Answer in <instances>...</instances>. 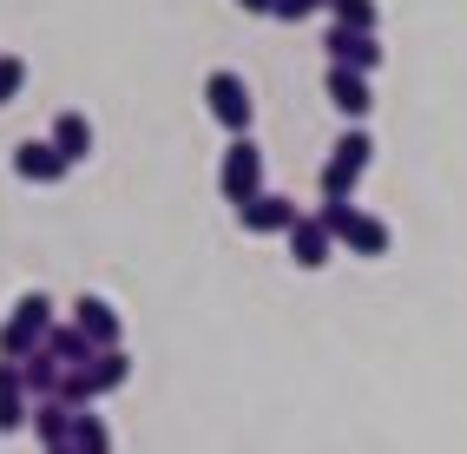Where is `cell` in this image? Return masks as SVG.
<instances>
[{
	"label": "cell",
	"mask_w": 467,
	"mask_h": 454,
	"mask_svg": "<svg viewBox=\"0 0 467 454\" xmlns=\"http://www.w3.org/2000/svg\"><path fill=\"white\" fill-rule=\"evenodd\" d=\"M317 224L329 231V244H342L349 257H389V244H395V231L376 218V211H362L356 198H323Z\"/></svg>",
	"instance_id": "obj_1"
},
{
	"label": "cell",
	"mask_w": 467,
	"mask_h": 454,
	"mask_svg": "<svg viewBox=\"0 0 467 454\" xmlns=\"http://www.w3.org/2000/svg\"><path fill=\"white\" fill-rule=\"evenodd\" d=\"M204 112L224 126L231 139H244L251 132V119H257V99H251V86H244V73H231V67H217V73H204Z\"/></svg>",
	"instance_id": "obj_2"
},
{
	"label": "cell",
	"mask_w": 467,
	"mask_h": 454,
	"mask_svg": "<svg viewBox=\"0 0 467 454\" xmlns=\"http://www.w3.org/2000/svg\"><path fill=\"white\" fill-rule=\"evenodd\" d=\"M217 191H224L231 204H244V198H257V191H264V145H257L251 132L224 145V165H217Z\"/></svg>",
	"instance_id": "obj_3"
},
{
	"label": "cell",
	"mask_w": 467,
	"mask_h": 454,
	"mask_svg": "<svg viewBox=\"0 0 467 454\" xmlns=\"http://www.w3.org/2000/svg\"><path fill=\"white\" fill-rule=\"evenodd\" d=\"M237 224L251 231V237H284V231L296 224V198H284V191H257V198L237 204Z\"/></svg>",
	"instance_id": "obj_4"
},
{
	"label": "cell",
	"mask_w": 467,
	"mask_h": 454,
	"mask_svg": "<svg viewBox=\"0 0 467 454\" xmlns=\"http://www.w3.org/2000/svg\"><path fill=\"white\" fill-rule=\"evenodd\" d=\"M323 46H329V67H349V73H376L382 67V40L356 34V26H329Z\"/></svg>",
	"instance_id": "obj_5"
},
{
	"label": "cell",
	"mask_w": 467,
	"mask_h": 454,
	"mask_svg": "<svg viewBox=\"0 0 467 454\" xmlns=\"http://www.w3.org/2000/svg\"><path fill=\"white\" fill-rule=\"evenodd\" d=\"M323 93H329V106L349 119V126H362L368 106H376V93H368V73H349V67H329V73H323Z\"/></svg>",
	"instance_id": "obj_6"
},
{
	"label": "cell",
	"mask_w": 467,
	"mask_h": 454,
	"mask_svg": "<svg viewBox=\"0 0 467 454\" xmlns=\"http://www.w3.org/2000/svg\"><path fill=\"white\" fill-rule=\"evenodd\" d=\"M73 329L92 343V349H119V336H126V323H119V310L106 296H79L73 303Z\"/></svg>",
	"instance_id": "obj_7"
},
{
	"label": "cell",
	"mask_w": 467,
	"mask_h": 454,
	"mask_svg": "<svg viewBox=\"0 0 467 454\" xmlns=\"http://www.w3.org/2000/svg\"><path fill=\"white\" fill-rule=\"evenodd\" d=\"M73 165L59 159V151L47 145V139H26V145H14V178H26V185H59Z\"/></svg>",
	"instance_id": "obj_8"
},
{
	"label": "cell",
	"mask_w": 467,
	"mask_h": 454,
	"mask_svg": "<svg viewBox=\"0 0 467 454\" xmlns=\"http://www.w3.org/2000/svg\"><path fill=\"white\" fill-rule=\"evenodd\" d=\"M284 237H290V257H296L303 270H323V263H329V251H336V244H329V231H323L317 218H303V211H296V224H290Z\"/></svg>",
	"instance_id": "obj_9"
},
{
	"label": "cell",
	"mask_w": 467,
	"mask_h": 454,
	"mask_svg": "<svg viewBox=\"0 0 467 454\" xmlns=\"http://www.w3.org/2000/svg\"><path fill=\"white\" fill-rule=\"evenodd\" d=\"M26 415H34V402L20 388V362H0V435H20Z\"/></svg>",
	"instance_id": "obj_10"
},
{
	"label": "cell",
	"mask_w": 467,
	"mask_h": 454,
	"mask_svg": "<svg viewBox=\"0 0 467 454\" xmlns=\"http://www.w3.org/2000/svg\"><path fill=\"white\" fill-rule=\"evenodd\" d=\"M47 145H53L67 165H79L86 151H92V119H86V112H59V119H53V132H47Z\"/></svg>",
	"instance_id": "obj_11"
},
{
	"label": "cell",
	"mask_w": 467,
	"mask_h": 454,
	"mask_svg": "<svg viewBox=\"0 0 467 454\" xmlns=\"http://www.w3.org/2000/svg\"><path fill=\"white\" fill-rule=\"evenodd\" d=\"M40 349H47V356L59 362V369H86V362H92V356H99V349H92V343L79 336V329H73V323H53V329H47V336H40Z\"/></svg>",
	"instance_id": "obj_12"
},
{
	"label": "cell",
	"mask_w": 467,
	"mask_h": 454,
	"mask_svg": "<svg viewBox=\"0 0 467 454\" xmlns=\"http://www.w3.org/2000/svg\"><path fill=\"white\" fill-rule=\"evenodd\" d=\"M86 382H92V402L112 396V388H126L132 382V356L126 349H99V356L86 362Z\"/></svg>",
	"instance_id": "obj_13"
},
{
	"label": "cell",
	"mask_w": 467,
	"mask_h": 454,
	"mask_svg": "<svg viewBox=\"0 0 467 454\" xmlns=\"http://www.w3.org/2000/svg\"><path fill=\"white\" fill-rule=\"evenodd\" d=\"M73 415H79V408H67V402H53V396H47V402H34V415H26V428L40 435V448H59V441L73 435Z\"/></svg>",
	"instance_id": "obj_14"
},
{
	"label": "cell",
	"mask_w": 467,
	"mask_h": 454,
	"mask_svg": "<svg viewBox=\"0 0 467 454\" xmlns=\"http://www.w3.org/2000/svg\"><path fill=\"white\" fill-rule=\"evenodd\" d=\"M20 388H26V402H47L53 388H59V362L47 349H34V356L20 362Z\"/></svg>",
	"instance_id": "obj_15"
},
{
	"label": "cell",
	"mask_w": 467,
	"mask_h": 454,
	"mask_svg": "<svg viewBox=\"0 0 467 454\" xmlns=\"http://www.w3.org/2000/svg\"><path fill=\"white\" fill-rule=\"evenodd\" d=\"M67 448H73V454H112V428H106V421L92 415V408H79V415H73Z\"/></svg>",
	"instance_id": "obj_16"
},
{
	"label": "cell",
	"mask_w": 467,
	"mask_h": 454,
	"mask_svg": "<svg viewBox=\"0 0 467 454\" xmlns=\"http://www.w3.org/2000/svg\"><path fill=\"white\" fill-rule=\"evenodd\" d=\"M329 159L349 165V171H368V159H376V139H368V126H349V132L329 145Z\"/></svg>",
	"instance_id": "obj_17"
},
{
	"label": "cell",
	"mask_w": 467,
	"mask_h": 454,
	"mask_svg": "<svg viewBox=\"0 0 467 454\" xmlns=\"http://www.w3.org/2000/svg\"><path fill=\"white\" fill-rule=\"evenodd\" d=\"M14 323L34 329V336H47V329H53V296H47V290H26V296L14 303Z\"/></svg>",
	"instance_id": "obj_18"
},
{
	"label": "cell",
	"mask_w": 467,
	"mask_h": 454,
	"mask_svg": "<svg viewBox=\"0 0 467 454\" xmlns=\"http://www.w3.org/2000/svg\"><path fill=\"white\" fill-rule=\"evenodd\" d=\"M329 14H336V26H356V34H376V20H382L376 0H329Z\"/></svg>",
	"instance_id": "obj_19"
},
{
	"label": "cell",
	"mask_w": 467,
	"mask_h": 454,
	"mask_svg": "<svg viewBox=\"0 0 467 454\" xmlns=\"http://www.w3.org/2000/svg\"><path fill=\"white\" fill-rule=\"evenodd\" d=\"M34 349H40V336H34V329H20L14 316L0 323V362H26Z\"/></svg>",
	"instance_id": "obj_20"
},
{
	"label": "cell",
	"mask_w": 467,
	"mask_h": 454,
	"mask_svg": "<svg viewBox=\"0 0 467 454\" xmlns=\"http://www.w3.org/2000/svg\"><path fill=\"white\" fill-rule=\"evenodd\" d=\"M53 402H67V408H92V382H86V369H59Z\"/></svg>",
	"instance_id": "obj_21"
},
{
	"label": "cell",
	"mask_w": 467,
	"mask_h": 454,
	"mask_svg": "<svg viewBox=\"0 0 467 454\" xmlns=\"http://www.w3.org/2000/svg\"><path fill=\"white\" fill-rule=\"evenodd\" d=\"M317 185H323V198H356V185H362V171H349V165H336V159H329Z\"/></svg>",
	"instance_id": "obj_22"
},
{
	"label": "cell",
	"mask_w": 467,
	"mask_h": 454,
	"mask_svg": "<svg viewBox=\"0 0 467 454\" xmlns=\"http://www.w3.org/2000/svg\"><path fill=\"white\" fill-rule=\"evenodd\" d=\"M20 86H26V59L20 53H0V106H14Z\"/></svg>",
	"instance_id": "obj_23"
},
{
	"label": "cell",
	"mask_w": 467,
	"mask_h": 454,
	"mask_svg": "<svg viewBox=\"0 0 467 454\" xmlns=\"http://www.w3.org/2000/svg\"><path fill=\"white\" fill-rule=\"evenodd\" d=\"M317 7H329V0H270V20H309V14H317Z\"/></svg>",
	"instance_id": "obj_24"
},
{
	"label": "cell",
	"mask_w": 467,
	"mask_h": 454,
	"mask_svg": "<svg viewBox=\"0 0 467 454\" xmlns=\"http://www.w3.org/2000/svg\"><path fill=\"white\" fill-rule=\"evenodd\" d=\"M237 7H244V14H270V0H237Z\"/></svg>",
	"instance_id": "obj_25"
},
{
	"label": "cell",
	"mask_w": 467,
	"mask_h": 454,
	"mask_svg": "<svg viewBox=\"0 0 467 454\" xmlns=\"http://www.w3.org/2000/svg\"><path fill=\"white\" fill-rule=\"evenodd\" d=\"M47 454H73V448H67V441H59V448H47Z\"/></svg>",
	"instance_id": "obj_26"
}]
</instances>
